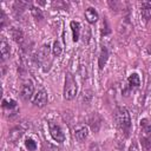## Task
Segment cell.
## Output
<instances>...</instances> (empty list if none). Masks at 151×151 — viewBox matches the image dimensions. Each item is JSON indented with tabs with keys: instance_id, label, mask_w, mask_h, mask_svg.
Wrapping results in <instances>:
<instances>
[{
	"instance_id": "6da1fadb",
	"label": "cell",
	"mask_w": 151,
	"mask_h": 151,
	"mask_svg": "<svg viewBox=\"0 0 151 151\" xmlns=\"http://www.w3.org/2000/svg\"><path fill=\"white\" fill-rule=\"evenodd\" d=\"M114 120H116V124L119 127V130L125 134V137H127L131 132L132 123H131L130 112L125 106L116 107V110H114Z\"/></svg>"
},
{
	"instance_id": "7a4b0ae2",
	"label": "cell",
	"mask_w": 151,
	"mask_h": 151,
	"mask_svg": "<svg viewBox=\"0 0 151 151\" xmlns=\"http://www.w3.org/2000/svg\"><path fill=\"white\" fill-rule=\"evenodd\" d=\"M52 47L48 44H44L42 46L39 47V50L37 51L35 55H34V60L37 64L40 65V67L42 68L44 72H48L52 65V59L50 57Z\"/></svg>"
},
{
	"instance_id": "3957f363",
	"label": "cell",
	"mask_w": 151,
	"mask_h": 151,
	"mask_svg": "<svg viewBox=\"0 0 151 151\" xmlns=\"http://www.w3.org/2000/svg\"><path fill=\"white\" fill-rule=\"evenodd\" d=\"M140 144L142 147L146 151L151 150V122L147 119H142L140 120Z\"/></svg>"
},
{
	"instance_id": "277c9868",
	"label": "cell",
	"mask_w": 151,
	"mask_h": 151,
	"mask_svg": "<svg viewBox=\"0 0 151 151\" xmlns=\"http://www.w3.org/2000/svg\"><path fill=\"white\" fill-rule=\"evenodd\" d=\"M78 91V85L77 81L74 79V77L72 76V73L67 72L65 74V84H64V99L66 100H72Z\"/></svg>"
},
{
	"instance_id": "5b68a950",
	"label": "cell",
	"mask_w": 151,
	"mask_h": 151,
	"mask_svg": "<svg viewBox=\"0 0 151 151\" xmlns=\"http://www.w3.org/2000/svg\"><path fill=\"white\" fill-rule=\"evenodd\" d=\"M33 94H34V85L31 79H27L22 83V85L20 87V97L22 100L28 101L32 99Z\"/></svg>"
},
{
	"instance_id": "8992f818",
	"label": "cell",
	"mask_w": 151,
	"mask_h": 151,
	"mask_svg": "<svg viewBox=\"0 0 151 151\" xmlns=\"http://www.w3.org/2000/svg\"><path fill=\"white\" fill-rule=\"evenodd\" d=\"M48 130H50V134L51 137L58 142V143H63L65 140V133L63 131V129L54 122H48Z\"/></svg>"
},
{
	"instance_id": "52a82bcc",
	"label": "cell",
	"mask_w": 151,
	"mask_h": 151,
	"mask_svg": "<svg viewBox=\"0 0 151 151\" xmlns=\"http://www.w3.org/2000/svg\"><path fill=\"white\" fill-rule=\"evenodd\" d=\"M47 100H48V98H47L46 91L45 90H39L33 94V97L31 99V103L37 107H44L47 104Z\"/></svg>"
},
{
	"instance_id": "ba28073f",
	"label": "cell",
	"mask_w": 151,
	"mask_h": 151,
	"mask_svg": "<svg viewBox=\"0 0 151 151\" xmlns=\"http://www.w3.org/2000/svg\"><path fill=\"white\" fill-rule=\"evenodd\" d=\"M2 109H4V111L6 113L7 112L9 113V117L15 116L19 112L17 101L14 99H2Z\"/></svg>"
},
{
	"instance_id": "9c48e42d",
	"label": "cell",
	"mask_w": 151,
	"mask_h": 151,
	"mask_svg": "<svg viewBox=\"0 0 151 151\" xmlns=\"http://www.w3.org/2000/svg\"><path fill=\"white\" fill-rule=\"evenodd\" d=\"M132 28H133V26H132L131 21L129 20V18H123V20L119 22V26H118V33L120 35L127 37V35H130Z\"/></svg>"
},
{
	"instance_id": "30bf717a",
	"label": "cell",
	"mask_w": 151,
	"mask_h": 151,
	"mask_svg": "<svg viewBox=\"0 0 151 151\" xmlns=\"http://www.w3.org/2000/svg\"><path fill=\"white\" fill-rule=\"evenodd\" d=\"M24 133H25V129L21 125H17V126H14V127H12L9 130V132H8V139L12 143H17L22 137Z\"/></svg>"
},
{
	"instance_id": "8fae6325",
	"label": "cell",
	"mask_w": 151,
	"mask_h": 151,
	"mask_svg": "<svg viewBox=\"0 0 151 151\" xmlns=\"http://www.w3.org/2000/svg\"><path fill=\"white\" fill-rule=\"evenodd\" d=\"M74 137L78 142H84L88 137V129L85 125H77L74 127Z\"/></svg>"
},
{
	"instance_id": "7c38bea8",
	"label": "cell",
	"mask_w": 151,
	"mask_h": 151,
	"mask_svg": "<svg viewBox=\"0 0 151 151\" xmlns=\"http://www.w3.org/2000/svg\"><path fill=\"white\" fill-rule=\"evenodd\" d=\"M85 18L86 20L90 22V24H94L98 21L99 19V15H98V12L96 11V8L93 7H87L85 9Z\"/></svg>"
},
{
	"instance_id": "4fadbf2b",
	"label": "cell",
	"mask_w": 151,
	"mask_h": 151,
	"mask_svg": "<svg viewBox=\"0 0 151 151\" xmlns=\"http://www.w3.org/2000/svg\"><path fill=\"white\" fill-rule=\"evenodd\" d=\"M88 123H90V126L92 129V131L94 132H98L99 131V127H100V124H101V119L100 117L98 116V113H92L88 118Z\"/></svg>"
},
{
	"instance_id": "5bb4252c",
	"label": "cell",
	"mask_w": 151,
	"mask_h": 151,
	"mask_svg": "<svg viewBox=\"0 0 151 151\" xmlns=\"http://www.w3.org/2000/svg\"><path fill=\"white\" fill-rule=\"evenodd\" d=\"M0 54H1V59L2 61H5L9 54H11V47H9V44L6 41V39H1V42H0Z\"/></svg>"
},
{
	"instance_id": "9a60e30c",
	"label": "cell",
	"mask_w": 151,
	"mask_h": 151,
	"mask_svg": "<svg viewBox=\"0 0 151 151\" xmlns=\"http://www.w3.org/2000/svg\"><path fill=\"white\" fill-rule=\"evenodd\" d=\"M109 55H110L109 54V50L105 46H103L101 50H100V53H99V58H98V66H99L100 70H103L104 66H105V64L107 63Z\"/></svg>"
},
{
	"instance_id": "2e32d148",
	"label": "cell",
	"mask_w": 151,
	"mask_h": 151,
	"mask_svg": "<svg viewBox=\"0 0 151 151\" xmlns=\"http://www.w3.org/2000/svg\"><path fill=\"white\" fill-rule=\"evenodd\" d=\"M140 13H142V17L145 21L151 20V2H142Z\"/></svg>"
},
{
	"instance_id": "e0dca14e",
	"label": "cell",
	"mask_w": 151,
	"mask_h": 151,
	"mask_svg": "<svg viewBox=\"0 0 151 151\" xmlns=\"http://www.w3.org/2000/svg\"><path fill=\"white\" fill-rule=\"evenodd\" d=\"M70 26H71V31H72V39L74 42H77L80 37V24H79V21L73 20L70 22Z\"/></svg>"
},
{
	"instance_id": "ac0fdd59",
	"label": "cell",
	"mask_w": 151,
	"mask_h": 151,
	"mask_svg": "<svg viewBox=\"0 0 151 151\" xmlns=\"http://www.w3.org/2000/svg\"><path fill=\"white\" fill-rule=\"evenodd\" d=\"M11 35H12L13 40H14L15 42H18V44H22L24 40H25L24 32H22L20 28H18V27H13V28L11 29Z\"/></svg>"
},
{
	"instance_id": "d6986e66",
	"label": "cell",
	"mask_w": 151,
	"mask_h": 151,
	"mask_svg": "<svg viewBox=\"0 0 151 151\" xmlns=\"http://www.w3.org/2000/svg\"><path fill=\"white\" fill-rule=\"evenodd\" d=\"M127 83H129V85L132 87H138L139 85H140V78H139V76L137 74V73H131L130 76H129V78H127Z\"/></svg>"
},
{
	"instance_id": "ffe728a7",
	"label": "cell",
	"mask_w": 151,
	"mask_h": 151,
	"mask_svg": "<svg viewBox=\"0 0 151 151\" xmlns=\"http://www.w3.org/2000/svg\"><path fill=\"white\" fill-rule=\"evenodd\" d=\"M29 8H31V13H32L33 18H34L37 21H41V20L44 19V14H42V12H41L40 8H38V7H35V6H31Z\"/></svg>"
},
{
	"instance_id": "44dd1931",
	"label": "cell",
	"mask_w": 151,
	"mask_h": 151,
	"mask_svg": "<svg viewBox=\"0 0 151 151\" xmlns=\"http://www.w3.org/2000/svg\"><path fill=\"white\" fill-rule=\"evenodd\" d=\"M107 4H109V6L111 7L112 11L113 9L114 11H122L126 6V2H122V1H109Z\"/></svg>"
},
{
	"instance_id": "7402d4cb",
	"label": "cell",
	"mask_w": 151,
	"mask_h": 151,
	"mask_svg": "<svg viewBox=\"0 0 151 151\" xmlns=\"http://www.w3.org/2000/svg\"><path fill=\"white\" fill-rule=\"evenodd\" d=\"M61 52H63V47H61L60 42H59L58 40H55V41L53 42V46H52V54H53L54 57H59V55L61 54Z\"/></svg>"
},
{
	"instance_id": "603a6c76",
	"label": "cell",
	"mask_w": 151,
	"mask_h": 151,
	"mask_svg": "<svg viewBox=\"0 0 151 151\" xmlns=\"http://www.w3.org/2000/svg\"><path fill=\"white\" fill-rule=\"evenodd\" d=\"M25 146H26V149H27L28 151H35V149H37V143H35L32 138H27V139L25 140Z\"/></svg>"
},
{
	"instance_id": "cb8c5ba5",
	"label": "cell",
	"mask_w": 151,
	"mask_h": 151,
	"mask_svg": "<svg viewBox=\"0 0 151 151\" xmlns=\"http://www.w3.org/2000/svg\"><path fill=\"white\" fill-rule=\"evenodd\" d=\"M110 32H111V29H110V26L107 24V20H106V18H104L101 21V35H106Z\"/></svg>"
},
{
	"instance_id": "d4e9b609",
	"label": "cell",
	"mask_w": 151,
	"mask_h": 151,
	"mask_svg": "<svg viewBox=\"0 0 151 151\" xmlns=\"http://www.w3.org/2000/svg\"><path fill=\"white\" fill-rule=\"evenodd\" d=\"M6 21H7V17H6V14H5V12H4V9H2V8H0V26H1V28H4V27H5Z\"/></svg>"
},
{
	"instance_id": "484cf974",
	"label": "cell",
	"mask_w": 151,
	"mask_h": 151,
	"mask_svg": "<svg viewBox=\"0 0 151 151\" xmlns=\"http://www.w3.org/2000/svg\"><path fill=\"white\" fill-rule=\"evenodd\" d=\"M88 151H101V150H100V147H99L98 144L92 143V144L90 145V150H88Z\"/></svg>"
},
{
	"instance_id": "4316f807",
	"label": "cell",
	"mask_w": 151,
	"mask_h": 151,
	"mask_svg": "<svg viewBox=\"0 0 151 151\" xmlns=\"http://www.w3.org/2000/svg\"><path fill=\"white\" fill-rule=\"evenodd\" d=\"M129 151H139V147H138V145H137V143H136V142H133V143L130 145Z\"/></svg>"
}]
</instances>
